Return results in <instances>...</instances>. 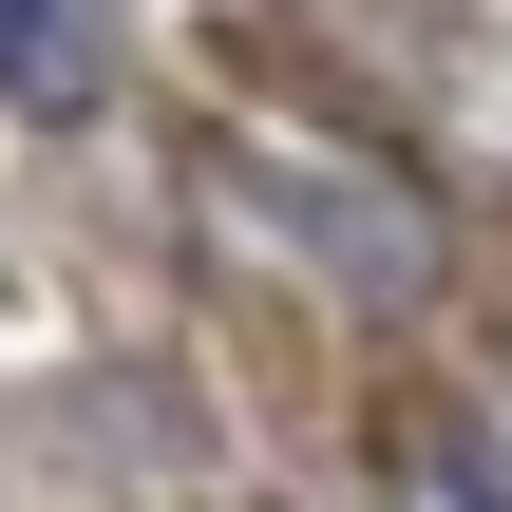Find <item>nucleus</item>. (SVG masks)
Returning <instances> with one entry per match:
<instances>
[{
  "label": "nucleus",
  "instance_id": "7ed1b4c3",
  "mask_svg": "<svg viewBox=\"0 0 512 512\" xmlns=\"http://www.w3.org/2000/svg\"><path fill=\"white\" fill-rule=\"evenodd\" d=\"M0 95H19V114H95V95H114L95 0H0Z\"/></svg>",
  "mask_w": 512,
  "mask_h": 512
},
{
  "label": "nucleus",
  "instance_id": "f03ea898",
  "mask_svg": "<svg viewBox=\"0 0 512 512\" xmlns=\"http://www.w3.org/2000/svg\"><path fill=\"white\" fill-rule=\"evenodd\" d=\"M380 475H399V512H512V418H475V399H380Z\"/></svg>",
  "mask_w": 512,
  "mask_h": 512
},
{
  "label": "nucleus",
  "instance_id": "f257e3e1",
  "mask_svg": "<svg viewBox=\"0 0 512 512\" xmlns=\"http://www.w3.org/2000/svg\"><path fill=\"white\" fill-rule=\"evenodd\" d=\"M190 190H209V228L285 247L323 304H437V209H418V190H361V171L266 152V133H209V152H190Z\"/></svg>",
  "mask_w": 512,
  "mask_h": 512
}]
</instances>
